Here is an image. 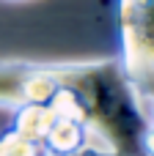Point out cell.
<instances>
[{
    "label": "cell",
    "mask_w": 154,
    "mask_h": 156,
    "mask_svg": "<svg viewBox=\"0 0 154 156\" xmlns=\"http://www.w3.org/2000/svg\"><path fill=\"white\" fill-rule=\"evenodd\" d=\"M83 104L88 143L121 156H143L141 137L149 126L141 96L116 58L74 60L66 77Z\"/></svg>",
    "instance_id": "obj_1"
},
{
    "label": "cell",
    "mask_w": 154,
    "mask_h": 156,
    "mask_svg": "<svg viewBox=\"0 0 154 156\" xmlns=\"http://www.w3.org/2000/svg\"><path fill=\"white\" fill-rule=\"evenodd\" d=\"M116 60L135 93L154 99V0H116Z\"/></svg>",
    "instance_id": "obj_2"
},
{
    "label": "cell",
    "mask_w": 154,
    "mask_h": 156,
    "mask_svg": "<svg viewBox=\"0 0 154 156\" xmlns=\"http://www.w3.org/2000/svg\"><path fill=\"white\" fill-rule=\"evenodd\" d=\"M72 63H39V60H0V107L14 110L25 101L50 104V99L66 82Z\"/></svg>",
    "instance_id": "obj_3"
},
{
    "label": "cell",
    "mask_w": 154,
    "mask_h": 156,
    "mask_svg": "<svg viewBox=\"0 0 154 156\" xmlns=\"http://www.w3.org/2000/svg\"><path fill=\"white\" fill-rule=\"evenodd\" d=\"M83 145H88V123L69 115H55L52 126L39 143L44 156H72Z\"/></svg>",
    "instance_id": "obj_4"
},
{
    "label": "cell",
    "mask_w": 154,
    "mask_h": 156,
    "mask_svg": "<svg viewBox=\"0 0 154 156\" xmlns=\"http://www.w3.org/2000/svg\"><path fill=\"white\" fill-rule=\"evenodd\" d=\"M55 121V110L50 104H39V101H25L19 107L11 110V129L17 134H22L25 140L30 143H41L47 129L52 126Z\"/></svg>",
    "instance_id": "obj_5"
},
{
    "label": "cell",
    "mask_w": 154,
    "mask_h": 156,
    "mask_svg": "<svg viewBox=\"0 0 154 156\" xmlns=\"http://www.w3.org/2000/svg\"><path fill=\"white\" fill-rule=\"evenodd\" d=\"M0 156H44L41 148L30 140H25L22 134H17L11 126L0 132Z\"/></svg>",
    "instance_id": "obj_6"
},
{
    "label": "cell",
    "mask_w": 154,
    "mask_h": 156,
    "mask_svg": "<svg viewBox=\"0 0 154 156\" xmlns=\"http://www.w3.org/2000/svg\"><path fill=\"white\" fill-rule=\"evenodd\" d=\"M72 156H121V154H116V151H110V148H102V145L88 143V145H83L77 154H72Z\"/></svg>",
    "instance_id": "obj_7"
},
{
    "label": "cell",
    "mask_w": 154,
    "mask_h": 156,
    "mask_svg": "<svg viewBox=\"0 0 154 156\" xmlns=\"http://www.w3.org/2000/svg\"><path fill=\"white\" fill-rule=\"evenodd\" d=\"M141 151H143V156H154V123L146 126V132L141 137Z\"/></svg>",
    "instance_id": "obj_8"
},
{
    "label": "cell",
    "mask_w": 154,
    "mask_h": 156,
    "mask_svg": "<svg viewBox=\"0 0 154 156\" xmlns=\"http://www.w3.org/2000/svg\"><path fill=\"white\" fill-rule=\"evenodd\" d=\"M143 110H146V118H149V123H154V99H149V101L143 104Z\"/></svg>",
    "instance_id": "obj_9"
},
{
    "label": "cell",
    "mask_w": 154,
    "mask_h": 156,
    "mask_svg": "<svg viewBox=\"0 0 154 156\" xmlns=\"http://www.w3.org/2000/svg\"><path fill=\"white\" fill-rule=\"evenodd\" d=\"M8 3H22V0H8Z\"/></svg>",
    "instance_id": "obj_10"
}]
</instances>
